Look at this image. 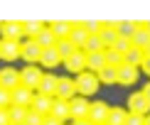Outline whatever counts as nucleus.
<instances>
[{
    "mask_svg": "<svg viewBox=\"0 0 150 125\" xmlns=\"http://www.w3.org/2000/svg\"><path fill=\"white\" fill-rule=\"evenodd\" d=\"M74 79H76V88H79V96H84V98L93 96V93L98 91V86H101L98 76H96V74H91V71H84V74H79V76H74Z\"/></svg>",
    "mask_w": 150,
    "mask_h": 125,
    "instance_id": "f257e3e1",
    "label": "nucleus"
},
{
    "mask_svg": "<svg viewBox=\"0 0 150 125\" xmlns=\"http://www.w3.org/2000/svg\"><path fill=\"white\" fill-rule=\"evenodd\" d=\"M42 76H45V71L40 66H25L20 71V86H25L30 91H37L42 84Z\"/></svg>",
    "mask_w": 150,
    "mask_h": 125,
    "instance_id": "f03ea898",
    "label": "nucleus"
},
{
    "mask_svg": "<svg viewBox=\"0 0 150 125\" xmlns=\"http://www.w3.org/2000/svg\"><path fill=\"white\" fill-rule=\"evenodd\" d=\"M128 113H138V115H150V101L145 98V93H130L128 96Z\"/></svg>",
    "mask_w": 150,
    "mask_h": 125,
    "instance_id": "7ed1b4c3",
    "label": "nucleus"
},
{
    "mask_svg": "<svg viewBox=\"0 0 150 125\" xmlns=\"http://www.w3.org/2000/svg\"><path fill=\"white\" fill-rule=\"evenodd\" d=\"M42 52H45V49L37 44L35 39H25V42H22V57H20V59L27 61V66H35V64H40Z\"/></svg>",
    "mask_w": 150,
    "mask_h": 125,
    "instance_id": "20e7f679",
    "label": "nucleus"
},
{
    "mask_svg": "<svg viewBox=\"0 0 150 125\" xmlns=\"http://www.w3.org/2000/svg\"><path fill=\"white\" fill-rule=\"evenodd\" d=\"M79 96V88H76V79L71 76H62L59 79V86H57V96L54 98H64V101H74Z\"/></svg>",
    "mask_w": 150,
    "mask_h": 125,
    "instance_id": "39448f33",
    "label": "nucleus"
},
{
    "mask_svg": "<svg viewBox=\"0 0 150 125\" xmlns=\"http://www.w3.org/2000/svg\"><path fill=\"white\" fill-rule=\"evenodd\" d=\"M0 34H3L5 42H20L25 37V22H15V20L3 22V32Z\"/></svg>",
    "mask_w": 150,
    "mask_h": 125,
    "instance_id": "423d86ee",
    "label": "nucleus"
},
{
    "mask_svg": "<svg viewBox=\"0 0 150 125\" xmlns=\"http://www.w3.org/2000/svg\"><path fill=\"white\" fill-rule=\"evenodd\" d=\"M108 113H111V105L106 101H93L91 110H89V120L93 125H103L106 120H108Z\"/></svg>",
    "mask_w": 150,
    "mask_h": 125,
    "instance_id": "0eeeda50",
    "label": "nucleus"
},
{
    "mask_svg": "<svg viewBox=\"0 0 150 125\" xmlns=\"http://www.w3.org/2000/svg\"><path fill=\"white\" fill-rule=\"evenodd\" d=\"M89 110H91V101L84 98V96H76L71 101V120L74 123L76 120H86V118H89Z\"/></svg>",
    "mask_w": 150,
    "mask_h": 125,
    "instance_id": "6e6552de",
    "label": "nucleus"
},
{
    "mask_svg": "<svg viewBox=\"0 0 150 125\" xmlns=\"http://www.w3.org/2000/svg\"><path fill=\"white\" fill-rule=\"evenodd\" d=\"M89 29H86V25L84 22H71V34H69V39H71V44L76 47V49H84L86 47V42H89Z\"/></svg>",
    "mask_w": 150,
    "mask_h": 125,
    "instance_id": "1a4fd4ad",
    "label": "nucleus"
},
{
    "mask_svg": "<svg viewBox=\"0 0 150 125\" xmlns=\"http://www.w3.org/2000/svg\"><path fill=\"white\" fill-rule=\"evenodd\" d=\"M20 57H22V42H5V39H0V59L15 61Z\"/></svg>",
    "mask_w": 150,
    "mask_h": 125,
    "instance_id": "9d476101",
    "label": "nucleus"
},
{
    "mask_svg": "<svg viewBox=\"0 0 150 125\" xmlns=\"http://www.w3.org/2000/svg\"><path fill=\"white\" fill-rule=\"evenodd\" d=\"M0 86L8 91H15L17 86H20V71L12 66H5L3 71H0Z\"/></svg>",
    "mask_w": 150,
    "mask_h": 125,
    "instance_id": "9b49d317",
    "label": "nucleus"
},
{
    "mask_svg": "<svg viewBox=\"0 0 150 125\" xmlns=\"http://www.w3.org/2000/svg\"><path fill=\"white\" fill-rule=\"evenodd\" d=\"M64 69L69 74H76V76H79V74H84L86 71V52H84V49H79L71 59L64 61Z\"/></svg>",
    "mask_w": 150,
    "mask_h": 125,
    "instance_id": "f8f14e48",
    "label": "nucleus"
},
{
    "mask_svg": "<svg viewBox=\"0 0 150 125\" xmlns=\"http://www.w3.org/2000/svg\"><path fill=\"white\" fill-rule=\"evenodd\" d=\"M59 79H62V76H57V74H45V76H42V84H40V88H37V93H42V96H49V98H54V96H57Z\"/></svg>",
    "mask_w": 150,
    "mask_h": 125,
    "instance_id": "ddd939ff",
    "label": "nucleus"
},
{
    "mask_svg": "<svg viewBox=\"0 0 150 125\" xmlns=\"http://www.w3.org/2000/svg\"><path fill=\"white\" fill-rule=\"evenodd\" d=\"M35 93H37V91H30V88H25V86H17V88L12 91V105L30 108L32 101H35Z\"/></svg>",
    "mask_w": 150,
    "mask_h": 125,
    "instance_id": "4468645a",
    "label": "nucleus"
},
{
    "mask_svg": "<svg viewBox=\"0 0 150 125\" xmlns=\"http://www.w3.org/2000/svg\"><path fill=\"white\" fill-rule=\"evenodd\" d=\"M138 76H140V69L128 66V64L118 66V84L121 86H133L135 81H138Z\"/></svg>",
    "mask_w": 150,
    "mask_h": 125,
    "instance_id": "2eb2a0df",
    "label": "nucleus"
},
{
    "mask_svg": "<svg viewBox=\"0 0 150 125\" xmlns=\"http://www.w3.org/2000/svg\"><path fill=\"white\" fill-rule=\"evenodd\" d=\"M52 103H54V98L42 96V93H35V101H32V105H30V110H35V113L47 118L49 113H52Z\"/></svg>",
    "mask_w": 150,
    "mask_h": 125,
    "instance_id": "dca6fc26",
    "label": "nucleus"
},
{
    "mask_svg": "<svg viewBox=\"0 0 150 125\" xmlns=\"http://www.w3.org/2000/svg\"><path fill=\"white\" fill-rule=\"evenodd\" d=\"M49 115H57L62 118V120H69L71 118V101H64V98H54V103H52V113Z\"/></svg>",
    "mask_w": 150,
    "mask_h": 125,
    "instance_id": "f3484780",
    "label": "nucleus"
},
{
    "mask_svg": "<svg viewBox=\"0 0 150 125\" xmlns=\"http://www.w3.org/2000/svg\"><path fill=\"white\" fill-rule=\"evenodd\" d=\"M59 64H64V59L59 57L57 47H54V49H45V52H42V59H40V66H42V69H57Z\"/></svg>",
    "mask_w": 150,
    "mask_h": 125,
    "instance_id": "a211bd4d",
    "label": "nucleus"
},
{
    "mask_svg": "<svg viewBox=\"0 0 150 125\" xmlns=\"http://www.w3.org/2000/svg\"><path fill=\"white\" fill-rule=\"evenodd\" d=\"M106 69V57H103V52H98V54H86V71H91V74H101Z\"/></svg>",
    "mask_w": 150,
    "mask_h": 125,
    "instance_id": "6ab92c4d",
    "label": "nucleus"
},
{
    "mask_svg": "<svg viewBox=\"0 0 150 125\" xmlns=\"http://www.w3.org/2000/svg\"><path fill=\"white\" fill-rule=\"evenodd\" d=\"M98 37H101V42H103V47H106V49H113L116 39H118V29H116V22H106Z\"/></svg>",
    "mask_w": 150,
    "mask_h": 125,
    "instance_id": "aec40b11",
    "label": "nucleus"
},
{
    "mask_svg": "<svg viewBox=\"0 0 150 125\" xmlns=\"http://www.w3.org/2000/svg\"><path fill=\"white\" fill-rule=\"evenodd\" d=\"M140 22H133V20H121L116 22V29H118V37H126V39H133V34L138 32Z\"/></svg>",
    "mask_w": 150,
    "mask_h": 125,
    "instance_id": "412c9836",
    "label": "nucleus"
},
{
    "mask_svg": "<svg viewBox=\"0 0 150 125\" xmlns=\"http://www.w3.org/2000/svg\"><path fill=\"white\" fill-rule=\"evenodd\" d=\"M133 47H138V49H145L150 47V32H148V27H145V22H140V27H138V32L133 34Z\"/></svg>",
    "mask_w": 150,
    "mask_h": 125,
    "instance_id": "4be33fe9",
    "label": "nucleus"
},
{
    "mask_svg": "<svg viewBox=\"0 0 150 125\" xmlns=\"http://www.w3.org/2000/svg\"><path fill=\"white\" fill-rule=\"evenodd\" d=\"M45 29H47V25L42 20H27L25 22V37H27V39H37Z\"/></svg>",
    "mask_w": 150,
    "mask_h": 125,
    "instance_id": "5701e85b",
    "label": "nucleus"
},
{
    "mask_svg": "<svg viewBox=\"0 0 150 125\" xmlns=\"http://www.w3.org/2000/svg\"><path fill=\"white\" fill-rule=\"evenodd\" d=\"M49 29L54 32L57 39H69V34H71V22H67V20H54L52 25H49Z\"/></svg>",
    "mask_w": 150,
    "mask_h": 125,
    "instance_id": "b1692460",
    "label": "nucleus"
},
{
    "mask_svg": "<svg viewBox=\"0 0 150 125\" xmlns=\"http://www.w3.org/2000/svg\"><path fill=\"white\" fill-rule=\"evenodd\" d=\"M143 61H145V52H143V49H138V47H133L128 54H123V64H128V66L140 69Z\"/></svg>",
    "mask_w": 150,
    "mask_h": 125,
    "instance_id": "393cba45",
    "label": "nucleus"
},
{
    "mask_svg": "<svg viewBox=\"0 0 150 125\" xmlns=\"http://www.w3.org/2000/svg\"><path fill=\"white\" fill-rule=\"evenodd\" d=\"M128 120V108H118V105H113L108 113V120H106V125H126Z\"/></svg>",
    "mask_w": 150,
    "mask_h": 125,
    "instance_id": "a878e982",
    "label": "nucleus"
},
{
    "mask_svg": "<svg viewBox=\"0 0 150 125\" xmlns=\"http://www.w3.org/2000/svg\"><path fill=\"white\" fill-rule=\"evenodd\" d=\"M35 42H37V44H40L42 49H54V47H57V42H59V39L54 37V32L49 29V25H47V29H45V32H42L40 37H37Z\"/></svg>",
    "mask_w": 150,
    "mask_h": 125,
    "instance_id": "bb28decb",
    "label": "nucleus"
},
{
    "mask_svg": "<svg viewBox=\"0 0 150 125\" xmlns=\"http://www.w3.org/2000/svg\"><path fill=\"white\" fill-rule=\"evenodd\" d=\"M30 115V108H20V105H10V123L12 125H25Z\"/></svg>",
    "mask_w": 150,
    "mask_h": 125,
    "instance_id": "cd10ccee",
    "label": "nucleus"
},
{
    "mask_svg": "<svg viewBox=\"0 0 150 125\" xmlns=\"http://www.w3.org/2000/svg\"><path fill=\"white\" fill-rule=\"evenodd\" d=\"M57 52H59V57L67 61V59H71L74 54L79 52V49L71 44V39H59V42H57Z\"/></svg>",
    "mask_w": 150,
    "mask_h": 125,
    "instance_id": "c85d7f7f",
    "label": "nucleus"
},
{
    "mask_svg": "<svg viewBox=\"0 0 150 125\" xmlns=\"http://www.w3.org/2000/svg\"><path fill=\"white\" fill-rule=\"evenodd\" d=\"M84 52H86V54H98V52H106V47H103L101 37H98V34H91V37H89V42H86V47H84Z\"/></svg>",
    "mask_w": 150,
    "mask_h": 125,
    "instance_id": "c756f323",
    "label": "nucleus"
},
{
    "mask_svg": "<svg viewBox=\"0 0 150 125\" xmlns=\"http://www.w3.org/2000/svg\"><path fill=\"white\" fill-rule=\"evenodd\" d=\"M98 81H101V84H108V86L118 84V69H113V66H106L103 71L98 74Z\"/></svg>",
    "mask_w": 150,
    "mask_h": 125,
    "instance_id": "7c9ffc66",
    "label": "nucleus"
},
{
    "mask_svg": "<svg viewBox=\"0 0 150 125\" xmlns=\"http://www.w3.org/2000/svg\"><path fill=\"white\" fill-rule=\"evenodd\" d=\"M103 57H106V66H113V69L123 66V54H118L116 49H106Z\"/></svg>",
    "mask_w": 150,
    "mask_h": 125,
    "instance_id": "2f4dec72",
    "label": "nucleus"
},
{
    "mask_svg": "<svg viewBox=\"0 0 150 125\" xmlns=\"http://www.w3.org/2000/svg\"><path fill=\"white\" fill-rule=\"evenodd\" d=\"M113 49L118 54H128L130 49H133V39H126V37H118L116 39V44H113Z\"/></svg>",
    "mask_w": 150,
    "mask_h": 125,
    "instance_id": "473e14b6",
    "label": "nucleus"
},
{
    "mask_svg": "<svg viewBox=\"0 0 150 125\" xmlns=\"http://www.w3.org/2000/svg\"><path fill=\"white\" fill-rule=\"evenodd\" d=\"M84 25H86V29H89V34H101V29H103L106 22H101V20H86Z\"/></svg>",
    "mask_w": 150,
    "mask_h": 125,
    "instance_id": "72a5a7b5",
    "label": "nucleus"
},
{
    "mask_svg": "<svg viewBox=\"0 0 150 125\" xmlns=\"http://www.w3.org/2000/svg\"><path fill=\"white\" fill-rule=\"evenodd\" d=\"M10 105H12V91L0 86V108H10Z\"/></svg>",
    "mask_w": 150,
    "mask_h": 125,
    "instance_id": "f704fd0d",
    "label": "nucleus"
},
{
    "mask_svg": "<svg viewBox=\"0 0 150 125\" xmlns=\"http://www.w3.org/2000/svg\"><path fill=\"white\" fill-rule=\"evenodd\" d=\"M25 125H45V115H40V113H35V110H30L27 123H25Z\"/></svg>",
    "mask_w": 150,
    "mask_h": 125,
    "instance_id": "c9c22d12",
    "label": "nucleus"
},
{
    "mask_svg": "<svg viewBox=\"0 0 150 125\" xmlns=\"http://www.w3.org/2000/svg\"><path fill=\"white\" fill-rule=\"evenodd\" d=\"M126 125H145V115H138V113H128V120Z\"/></svg>",
    "mask_w": 150,
    "mask_h": 125,
    "instance_id": "e433bc0d",
    "label": "nucleus"
},
{
    "mask_svg": "<svg viewBox=\"0 0 150 125\" xmlns=\"http://www.w3.org/2000/svg\"><path fill=\"white\" fill-rule=\"evenodd\" d=\"M0 125H12L10 123V108H0Z\"/></svg>",
    "mask_w": 150,
    "mask_h": 125,
    "instance_id": "4c0bfd02",
    "label": "nucleus"
},
{
    "mask_svg": "<svg viewBox=\"0 0 150 125\" xmlns=\"http://www.w3.org/2000/svg\"><path fill=\"white\" fill-rule=\"evenodd\" d=\"M45 125H67L62 118H57V115H47L45 118Z\"/></svg>",
    "mask_w": 150,
    "mask_h": 125,
    "instance_id": "58836bf2",
    "label": "nucleus"
},
{
    "mask_svg": "<svg viewBox=\"0 0 150 125\" xmlns=\"http://www.w3.org/2000/svg\"><path fill=\"white\" fill-rule=\"evenodd\" d=\"M140 71L150 76V57H145V61H143V66H140Z\"/></svg>",
    "mask_w": 150,
    "mask_h": 125,
    "instance_id": "ea45409f",
    "label": "nucleus"
},
{
    "mask_svg": "<svg viewBox=\"0 0 150 125\" xmlns=\"http://www.w3.org/2000/svg\"><path fill=\"white\" fill-rule=\"evenodd\" d=\"M143 93H145V98H148V101H150V81H148L145 86H143Z\"/></svg>",
    "mask_w": 150,
    "mask_h": 125,
    "instance_id": "a19ab883",
    "label": "nucleus"
},
{
    "mask_svg": "<svg viewBox=\"0 0 150 125\" xmlns=\"http://www.w3.org/2000/svg\"><path fill=\"white\" fill-rule=\"evenodd\" d=\"M71 125H93V123L89 120V118H86V120H76V123H71Z\"/></svg>",
    "mask_w": 150,
    "mask_h": 125,
    "instance_id": "79ce46f5",
    "label": "nucleus"
},
{
    "mask_svg": "<svg viewBox=\"0 0 150 125\" xmlns=\"http://www.w3.org/2000/svg\"><path fill=\"white\" fill-rule=\"evenodd\" d=\"M145 125H150V115H145Z\"/></svg>",
    "mask_w": 150,
    "mask_h": 125,
    "instance_id": "37998d69",
    "label": "nucleus"
},
{
    "mask_svg": "<svg viewBox=\"0 0 150 125\" xmlns=\"http://www.w3.org/2000/svg\"><path fill=\"white\" fill-rule=\"evenodd\" d=\"M145 57H150V47H148V49H145Z\"/></svg>",
    "mask_w": 150,
    "mask_h": 125,
    "instance_id": "c03bdc74",
    "label": "nucleus"
},
{
    "mask_svg": "<svg viewBox=\"0 0 150 125\" xmlns=\"http://www.w3.org/2000/svg\"><path fill=\"white\" fill-rule=\"evenodd\" d=\"M145 27H148V32H150V20H148V22H145Z\"/></svg>",
    "mask_w": 150,
    "mask_h": 125,
    "instance_id": "a18cd8bd",
    "label": "nucleus"
},
{
    "mask_svg": "<svg viewBox=\"0 0 150 125\" xmlns=\"http://www.w3.org/2000/svg\"><path fill=\"white\" fill-rule=\"evenodd\" d=\"M0 32H3V22H0Z\"/></svg>",
    "mask_w": 150,
    "mask_h": 125,
    "instance_id": "49530a36",
    "label": "nucleus"
},
{
    "mask_svg": "<svg viewBox=\"0 0 150 125\" xmlns=\"http://www.w3.org/2000/svg\"><path fill=\"white\" fill-rule=\"evenodd\" d=\"M103 125H106V123H103Z\"/></svg>",
    "mask_w": 150,
    "mask_h": 125,
    "instance_id": "de8ad7c7",
    "label": "nucleus"
}]
</instances>
